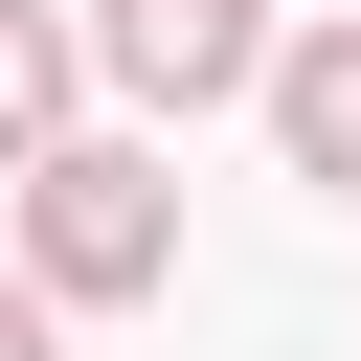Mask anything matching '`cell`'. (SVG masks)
<instances>
[{
    "instance_id": "6da1fadb",
    "label": "cell",
    "mask_w": 361,
    "mask_h": 361,
    "mask_svg": "<svg viewBox=\"0 0 361 361\" xmlns=\"http://www.w3.org/2000/svg\"><path fill=\"white\" fill-rule=\"evenodd\" d=\"M23 293H45V316H135V293H180V180H158L135 135L23 158Z\"/></svg>"
},
{
    "instance_id": "7a4b0ae2",
    "label": "cell",
    "mask_w": 361,
    "mask_h": 361,
    "mask_svg": "<svg viewBox=\"0 0 361 361\" xmlns=\"http://www.w3.org/2000/svg\"><path fill=\"white\" fill-rule=\"evenodd\" d=\"M90 68L135 113H226V90H271V0H90Z\"/></svg>"
},
{
    "instance_id": "3957f363",
    "label": "cell",
    "mask_w": 361,
    "mask_h": 361,
    "mask_svg": "<svg viewBox=\"0 0 361 361\" xmlns=\"http://www.w3.org/2000/svg\"><path fill=\"white\" fill-rule=\"evenodd\" d=\"M271 135H293V180L361 203V23H293L271 45Z\"/></svg>"
},
{
    "instance_id": "277c9868",
    "label": "cell",
    "mask_w": 361,
    "mask_h": 361,
    "mask_svg": "<svg viewBox=\"0 0 361 361\" xmlns=\"http://www.w3.org/2000/svg\"><path fill=\"white\" fill-rule=\"evenodd\" d=\"M68 90H90V23L0 0V180H23V158H68Z\"/></svg>"
},
{
    "instance_id": "5b68a950",
    "label": "cell",
    "mask_w": 361,
    "mask_h": 361,
    "mask_svg": "<svg viewBox=\"0 0 361 361\" xmlns=\"http://www.w3.org/2000/svg\"><path fill=\"white\" fill-rule=\"evenodd\" d=\"M0 361H68V316H45V293H23V271H0Z\"/></svg>"
}]
</instances>
